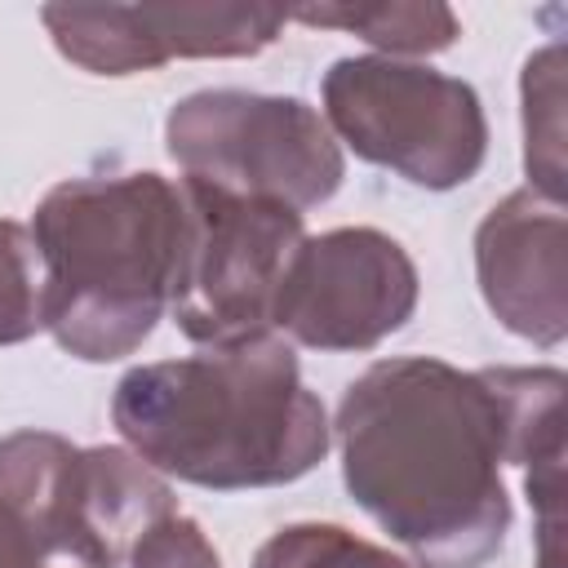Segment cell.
<instances>
[{
    "label": "cell",
    "mask_w": 568,
    "mask_h": 568,
    "mask_svg": "<svg viewBox=\"0 0 568 568\" xmlns=\"http://www.w3.org/2000/svg\"><path fill=\"white\" fill-rule=\"evenodd\" d=\"M320 102L337 142L413 186L453 191L484 169L488 115L475 84L462 75L426 62L355 53L324 71Z\"/></svg>",
    "instance_id": "277c9868"
},
{
    "label": "cell",
    "mask_w": 568,
    "mask_h": 568,
    "mask_svg": "<svg viewBox=\"0 0 568 568\" xmlns=\"http://www.w3.org/2000/svg\"><path fill=\"white\" fill-rule=\"evenodd\" d=\"M524 102V173L528 186L564 204V44H541L519 75Z\"/></svg>",
    "instance_id": "7c38bea8"
},
{
    "label": "cell",
    "mask_w": 568,
    "mask_h": 568,
    "mask_svg": "<svg viewBox=\"0 0 568 568\" xmlns=\"http://www.w3.org/2000/svg\"><path fill=\"white\" fill-rule=\"evenodd\" d=\"M40 333V257L22 222L0 217V346Z\"/></svg>",
    "instance_id": "5bb4252c"
},
{
    "label": "cell",
    "mask_w": 568,
    "mask_h": 568,
    "mask_svg": "<svg viewBox=\"0 0 568 568\" xmlns=\"http://www.w3.org/2000/svg\"><path fill=\"white\" fill-rule=\"evenodd\" d=\"M417 266L377 226H333L306 235L275 297V328L306 351H373L417 311Z\"/></svg>",
    "instance_id": "52a82bcc"
},
{
    "label": "cell",
    "mask_w": 568,
    "mask_h": 568,
    "mask_svg": "<svg viewBox=\"0 0 568 568\" xmlns=\"http://www.w3.org/2000/svg\"><path fill=\"white\" fill-rule=\"evenodd\" d=\"M333 439L351 501L413 568H484L510 532L506 417L484 368L435 355L368 364L337 404Z\"/></svg>",
    "instance_id": "6da1fadb"
},
{
    "label": "cell",
    "mask_w": 568,
    "mask_h": 568,
    "mask_svg": "<svg viewBox=\"0 0 568 568\" xmlns=\"http://www.w3.org/2000/svg\"><path fill=\"white\" fill-rule=\"evenodd\" d=\"M138 18L164 67L173 58H253L280 40L288 9L169 0V4H138Z\"/></svg>",
    "instance_id": "30bf717a"
},
{
    "label": "cell",
    "mask_w": 568,
    "mask_h": 568,
    "mask_svg": "<svg viewBox=\"0 0 568 568\" xmlns=\"http://www.w3.org/2000/svg\"><path fill=\"white\" fill-rule=\"evenodd\" d=\"M40 328L84 364L133 355L169 311L182 191L138 173L67 178L31 213Z\"/></svg>",
    "instance_id": "3957f363"
},
{
    "label": "cell",
    "mask_w": 568,
    "mask_h": 568,
    "mask_svg": "<svg viewBox=\"0 0 568 568\" xmlns=\"http://www.w3.org/2000/svg\"><path fill=\"white\" fill-rule=\"evenodd\" d=\"M49 550L40 546V537L22 524L18 510H9L0 501V568H44Z\"/></svg>",
    "instance_id": "2e32d148"
},
{
    "label": "cell",
    "mask_w": 568,
    "mask_h": 568,
    "mask_svg": "<svg viewBox=\"0 0 568 568\" xmlns=\"http://www.w3.org/2000/svg\"><path fill=\"white\" fill-rule=\"evenodd\" d=\"M253 568H413L395 550L342 524H284L253 550Z\"/></svg>",
    "instance_id": "4fadbf2b"
},
{
    "label": "cell",
    "mask_w": 568,
    "mask_h": 568,
    "mask_svg": "<svg viewBox=\"0 0 568 568\" xmlns=\"http://www.w3.org/2000/svg\"><path fill=\"white\" fill-rule=\"evenodd\" d=\"M129 568H222V559L204 537V528L191 515L173 510L133 541Z\"/></svg>",
    "instance_id": "9a60e30c"
},
{
    "label": "cell",
    "mask_w": 568,
    "mask_h": 568,
    "mask_svg": "<svg viewBox=\"0 0 568 568\" xmlns=\"http://www.w3.org/2000/svg\"><path fill=\"white\" fill-rule=\"evenodd\" d=\"M288 18L306 22V27H337L359 36L364 44L382 49V58H426V53H444L457 44L462 22L448 4L426 0V4H408V0H373V4H302L288 9Z\"/></svg>",
    "instance_id": "8fae6325"
},
{
    "label": "cell",
    "mask_w": 568,
    "mask_h": 568,
    "mask_svg": "<svg viewBox=\"0 0 568 568\" xmlns=\"http://www.w3.org/2000/svg\"><path fill=\"white\" fill-rule=\"evenodd\" d=\"M164 146L186 178L297 213L333 200L346 178L342 142L320 106L293 93H186L164 120Z\"/></svg>",
    "instance_id": "5b68a950"
},
{
    "label": "cell",
    "mask_w": 568,
    "mask_h": 568,
    "mask_svg": "<svg viewBox=\"0 0 568 568\" xmlns=\"http://www.w3.org/2000/svg\"><path fill=\"white\" fill-rule=\"evenodd\" d=\"M182 235L169 311L195 346H235L275 333L284 271L306 240L297 209L182 178Z\"/></svg>",
    "instance_id": "8992f818"
},
{
    "label": "cell",
    "mask_w": 568,
    "mask_h": 568,
    "mask_svg": "<svg viewBox=\"0 0 568 568\" xmlns=\"http://www.w3.org/2000/svg\"><path fill=\"white\" fill-rule=\"evenodd\" d=\"M111 422L151 470L213 493L293 484L333 444L324 399L275 333L129 368Z\"/></svg>",
    "instance_id": "7a4b0ae2"
},
{
    "label": "cell",
    "mask_w": 568,
    "mask_h": 568,
    "mask_svg": "<svg viewBox=\"0 0 568 568\" xmlns=\"http://www.w3.org/2000/svg\"><path fill=\"white\" fill-rule=\"evenodd\" d=\"M564 204L532 186L497 200L475 226V280L497 324L541 351L568 337V240Z\"/></svg>",
    "instance_id": "ba28073f"
},
{
    "label": "cell",
    "mask_w": 568,
    "mask_h": 568,
    "mask_svg": "<svg viewBox=\"0 0 568 568\" xmlns=\"http://www.w3.org/2000/svg\"><path fill=\"white\" fill-rule=\"evenodd\" d=\"M173 510L178 497L169 479L133 448L71 444L44 501V541L49 555H67L80 568H120L133 541Z\"/></svg>",
    "instance_id": "9c48e42d"
}]
</instances>
